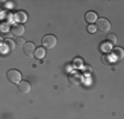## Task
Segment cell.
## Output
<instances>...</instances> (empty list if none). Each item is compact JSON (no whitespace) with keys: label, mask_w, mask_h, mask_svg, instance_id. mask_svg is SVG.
Returning a JSON list of instances; mask_svg holds the SVG:
<instances>
[{"label":"cell","mask_w":124,"mask_h":119,"mask_svg":"<svg viewBox=\"0 0 124 119\" xmlns=\"http://www.w3.org/2000/svg\"><path fill=\"white\" fill-rule=\"evenodd\" d=\"M57 38L55 35L53 34H46V35L43 36V39H42L41 43H42V46L44 47L46 50H53L57 45Z\"/></svg>","instance_id":"1"},{"label":"cell","mask_w":124,"mask_h":119,"mask_svg":"<svg viewBox=\"0 0 124 119\" xmlns=\"http://www.w3.org/2000/svg\"><path fill=\"white\" fill-rule=\"evenodd\" d=\"M96 30H98L100 33H108L110 30H111V23L110 21L105 18H100L96 21Z\"/></svg>","instance_id":"2"},{"label":"cell","mask_w":124,"mask_h":119,"mask_svg":"<svg viewBox=\"0 0 124 119\" xmlns=\"http://www.w3.org/2000/svg\"><path fill=\"white\" fill-rule=\"evenodd\" d=\"M21 77H22V75H21V73L18 70H10L7 73V78L11 84L19 85L21 83Z\"/></svg>","instance_id":"3"},{"label":"cell","mask_w":124,"mask_h":119,"mask_svg":"<svg viewBox=\"0 0 124 119\" xmlns=\"http://www.w3.org/2000/svg\"><path fill=\"white\" fill-rule=\"evenodd\" d=\"M68 80H69V83L71 84L72 86H74V87H78V86H80L81 84H82V75H81L79 72H77V71H74V72H71L69 74V76H68Z\"/></svg>","instance_id":"4"},{"label":"cell","mask_w":124,"mask_h":119,"mask_svg":"<svg viewBox=\"0 0 124 119\" xmlns=\"http://www.w3.org/2000/svg\"><path fill=\"white\" fill-rule=\"evenodd\" d=\"M23 52H24V54L31 59V57L34 56V52H36V46H34V44L32 42H27L24 44V46H23Z\"/></svg>","instance_id":"5"},{"label":"cell","mask_w":124,"mask_h":119,"mask_svg":"<svg viewBox=\"0 0 124 119\" xmlns=\"http://www.w3.org/2000/svg\"><path fill=\"white\" fill-rule=\"evenodd\" d=\"M11 33L15 36H17V38H20V36L24 33V26H23V24L17 23V24H15V26H12V28H11Z\"/></svg>","instance_id":"6"},{"label":"cell","mask_w":124,"mask_h":119,"mask_svg":"<svg viewBox=\"0 0 124 119\" xmlns=\"http://www.w3.org/2000/svg\"><path fill=\"white\" fill-rule=\"evenodd\" d=\"M84 19L89 24H92L98 21V13L94 12V11H88V12L85 13Z\"/></svg>","instance_id":"7"},{"label":"cell","mask_w":124,"mask_h":119,"mask_svg":"<svg viewBox=\"0 0 124 119\" xmlns=\"http://www.w3.org/2000/svg\"><path fill=\"white\" fill-rule=\"evenodd\" d=\"M18 88L22 94H29L31 92V85L27 80H21V83L18 85Z\"/></svg>","instance_id":"8"},{"label":"cell","mask_w":124,"mask_h":119,"mask_svg":"<svg viewBox=\"0 0 124 119\" xmlns=\"http://www.w3.org/2000/svg\"><path fill=\"white\" fill-rule=\"evenodd\" d=\"M13 19L16 20V22H19V24H21V23H24L27 21L28 16H27V13L24 11H18L17 13H15Z\"/></svg>","instance_id":"9"},{"label":"cell","mask_w":124,"mask_h":119,"mask_svg":"<svg viewBox=\"0 0 124 119\" xmlns=\"http://www.w3.org/2000/svg\"><path fill=\"white\" fill-rule=\"evenodd\" d=\"M112 54H113V56L115 57L116 60L121 61V60L124 57V50L122 49L121 46H115L113 50H112Z\"/></svg>","instance_id":"10"},{"label":"cell","mask_w":124,"mask_h":119,"mask_svg":"<svg viewBox=\"0 0 124 119\" xmlns=\"http://www.w3.org/2000/svg\"><path fill=\"white\" fill-rule=\"evenodd\" d=\"M44 55H46V49L43 46L37 47L36 52H34V57L38 60H41L42 57H44Z\"/></svg>","instance_id":"11"},{"label":"cell","mask_w":124,"mask_h":119,"mask_svg":"<svg viewBox=\"0 0 124 119\" xmlns=\"http://www.w3.org/2000/svg\"><path fill=\"white\" fill-rule=\"evenodd\" d=\"M3 45H5V47L8 50V51H13V50L16 49V42H13L12 40H10V39H7L5 41V43H3Z\"/></svg>","instance_id":"12"},{"label":"cell","mask_w":124,"mask_h":119,"mask_svg":"<svg viewBox=\"0 0 124 119\" xmlns=\"http://www.w3.org/2000/svg\"><path fill=\"white\" fill-rule=\"evenodd\" d=\"M91 73H92V67H91L90 65H85V66H83L82 68V74L85 76H90Z\"/></svg>","instance_id":"13"},{"label":"cell","mask_w":124,"mask_h":119,"mask_svg":"<svg viewBox=\"0 0 124 119\" xmlns=\"http://www.w3.org/2000/svg\"><path fill=\"white\" fill-rule=\"evenodd\" d=\"M106 40H108V43L111 44H116V42H117V38H116L115 34H108Z\"/></svg>","instance_id":"14"},{"label":"cell","mask_w":124,"mask_h":119,"mask_svg":"<svg viewBox=\"0 0 124 119\" xmlns=\"http://www.w3.org/2000/svg\"><path fill=\"white\" fill-rule=\"evenodd\" d=\"M101 60H102V63H103L104 65H110L112 63L111 59H110V56H108V54H103L102 57H101Z\"/></svg>","instance_id":"15"},{"label":"cell","mask_w":124,"mask_h":119,"mask_svg":"<svg viewBox=\"0 0 124 119\" xmlns=\"http://www.w3.org/2000/svg\"><path fill=\"white\" fill-rule=\"evenodd\" d=\"M26 40L22 39V38H17V40H16V44L18 45V46H24V44H26Z\"/></svg>","instance_id":"16"},{"label":"cell","mask_w":124,"mask_h":119,"mask_svg":"<svg viewBox=\"0 0 124 119\" xmlns=\"http://www.w3.org/2000/svg\"><path fill=\"white\" fill-rule=\"evenodd\" d=\"M8 30H9V23H8V22H3V23L1 24V31H2L3 33H6V32H8Z\"/></svg>","instance_id":"17"},{"label":"cell","mask_w":124,"mask_h":119,"mask_svg":"<svg viewBox=\"0 0 124 119\" xmlns=\"http://www.w3.org/2000/svg\"><path fill=\"white\" fill-rule=\"evenodd\" d=\"M88 32L89 33H95L96 32V26L93 24H89L88 26Z\"/></svg>","instance_id":"18"},{"label":"cell","mask_w":124,"mask_h":119,"mask_svg":"<svg viewBox=\"0 0 124 119\" xmlns=\"http://www.w3.org/2000/svg\"><path fill=\"white\" fill-rule=\"evenodd\" d=\"M74 65H75V67H80L81 65H82V61H81L80 59H77V60H74Z\"/></svg>","instance_id":"19"}]
</instances>
